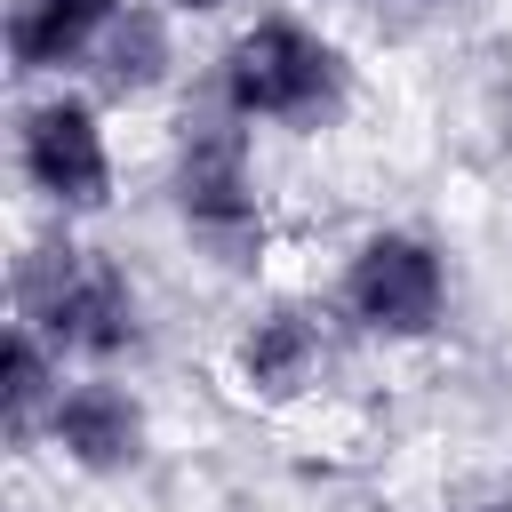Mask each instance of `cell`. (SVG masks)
Returning <instances> with one entry per match:
<instances>
[{"label": "cell", "instance_id": "6da1fadb", "mask_svg": "<svg viewBox=\"0 0 512 512\" xmlns=\"http://www.w3.org/2000/svg\"><path fill=\"white\" fill-rule=\"evenodd\" d=\"M16 320L40 328L64 360H96V368L136 352V336H144V304H136L128 272L96 248H80L72 232L32 240L16 256Z\"/></svg>", "mask_w": 512, "mask_h": 512}, {"label": "cell", "instance_id": "7a4b0ae2", "mask_svg": "<svg viewBox=\"0 0 512 512\" xmlns=\"http://www.w3.org/2000/svg\"><path fill=\"white\" fill-rule=\"evenodd\" d=\"M344 88H352L344 48L320 40L304 16H256L216 64V96L248 128L256 120L264 128H328L344 112Z\"/></svg>", "mask_w": 512, "mask_h": 512}, {"label": "cell", "instance_id": "3957f363", "mask_svg": "<svg viewBox=\"0 0 512 512\" xmlns=\"http://www.w3.org/2000/svg\"><path fill=\"white\" fill-rule=\"evenodd\" d=\"M176 216L184 232L224 264V272H248L256 248H264V192H256V160H248V120L216 96L184 120L176 136Z\"/></svg>", "mask_w": 512, "mask_h": 512}, {"label": "cell", "instance_id": "277c9868", "mask_svg": "<svg viewBox=\"0 0 512 512\" xmlns=\"http://www.w3.org/2000/svg\"><path fill=\"white\" fill-rule=\"evenodd\" d=\"M336 312H344L360 336H384V344L432 336L440 312H448V264H440V248L416 240V232H368V240L344 256Z\"/></svg>", "mask_w": 512, "mask_h": 512}, {"label": "cell", "instance_id": "5b68a950", "mask_svg": "<svg viewBox=\"0 0 512 512\" xmlns=\"http://www.w3.org/2000/svg\"><path fill=\"white\" fill-rule=\"evenodd\" d=\"M16 168H24V184H32L48 208H64V216L104 208V200H112V144H104L96 104H80V96H40V104L24 112V128H16Z\"/></svg>", "mask_w": 512, "mask_h": 512}, {"label": "cell", "instance_id": "8992f818", "mask_svg": "<svg viewBox=\"0 0 512 512\" xmlns=\"http://www.w3.org/2000/svg\"><path fill=\"white\" fill-rule=\"evenodd\" d=\"M48 440L80 472H128L144 456V400L120 376H80V384H64V400L48 416Z\"/></svg>", "mask_w": 512, "mask_h": 512}, {"label": "cell", "instance_id": "52a82bcc", "mask_svg": "<svg viewBox=\"0 0 512 512\" xmlns=\"http://www.w3.org/2000/svg\"><path fill=\"white\" fill-rule=\"evenodd\" d=\"M320 368H328V336H320V312H304V304L248 320V336L232 344V376L248 400H296L320 384Z\"/></svg>", "mask_w": 512, "mask_h": 512}, {"label": "cell", "instance_id": "ba28073f", "mask_svg": "<svg viewBox=\"0 0 512 512\" xmlns=\"http://www.w3.org/2000/svg\"><path fill=\"white\" fill-rule=\"evenodd\" d=\"M128 0H8V64L32 72H72L96 64L104 32L120 24Z\"/></svg>", "mask_w": 512, "mask_h": 512}, {"label": "cell", "instance_id": "9c48e42d", "mask_svg": "<svg viewBox=\"0 0 512 512\" xmlns=\"http://www.w3.org/2000/svg\"><path fill=\"white\" fill-rule=\"evenodd\" d=\"M0 384H8V440H40L56 400H64V352L40 336V328H8V352H0Z\"/></svg>", "mask_w": 512, "mask_h": 512}, {"label": "cell", "instance_id": "30bf717a", "mask_svg": "<svg viewBox=\"0 0 512 512\" xmlns=\"http://www.w3.org/2000/svg\"><path fill=\"white\" fill-rule=\"evenodd\" d=\"M168 72V24H160V8H120V24L104 32V48H96V80L112 88V96H144L152 80Z\"/></svg>", "mask_w": 512, "mask_h": 512}, {"label": "cell", "instance_id": "8fae6325", "mask_svg": "<svg viewBox=\"0 0 512 512\" xmlns=\"http://www.w3.org/2000/svg\"><path fill=\"white\" fill-rule=\"evenodd\" d=\"M168 8H184V16H216V8H232V0H168Z\"/></svg>", "mask_w": 512, "mask_h": 512}, {"label": "cell", "instance_id": "7c38bea8", "mask_svg": "<svg viewBox=\"0 0 512 512\" xmlns=\"http://www.w3.org/2000/svg\"><path fill=\"white\" fill-rule=\"evenodd\" d=\"M480 512H512V496H496V504H480Z\"/></svg>", "mask_w": 512, "mask_h": 512}]
</instances>
